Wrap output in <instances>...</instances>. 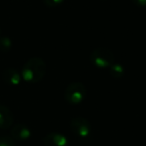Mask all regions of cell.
I'll use <instances>...</instances> for the list:
<instances>
[{
    "mask_svg": "<svg viewBox=\"0 0 146 146\" xmlns=\"http://www.w3.org/2000/svg\"><path fill=\"white\" fill-rule=\"evenodd\" d=\"M46 74V63L40 57H32L26 61L21 70V76L28 83H38Z\"/></svg>",
    "mask_w": 146,
    "mask_h": 146,
    "instance_id": "cell-1",
    "label": "cell"
},
{
    "mask_svg": "<svg viewBox=\"0 0 146 146\" xmlns=\"http://www.w3.org/2000/svg\"><path fill=\"white\" fill-rule=\"evenodd\" d=\"M70 129L80 142L87 144L91 140V124L84 117H74L70 121Z\"/></svg>",
    "mask_w": 146,
    "mask_h": 146,
    "instance_id": "cell-2",
    "label": "cell"
},
{
    "mask_svg": "<svg viewBox=\"0 0 146 146\" xmlns=\"http://www.w3.org/2000/svg\"><path fill=\"white\" fill-rule=\"evenodd\" d=\"M90 62L96 66L97 68L106 69L109 68L114 62H115V57L111 50L104 47H97L94 48L90 53Z\"/></svg>",
    "mask_w": 146,
    "mask_h": 146,
    "instance_id": "cell-3",
    "label": "cell"
},
{
    "mask_svg": "<svg viewBox=\"0 0 146 146\" xmlns=\"http://www.w3.org/2000/svg\"><path fill=\"white\" fill-rule=\"evenodd\" d=\"M86 87L81 82H71L64 91V100L70 105H78L82 103L86 97Z\"/></svg>",
    "mask_w": 146,
    "mask_h": 146,
    "instance_id": "cell-4",
    "label": "cell"
},
{
    "mask_svg": "<svg viewBox=\"0 0 146 146\" xmlns=\"http://www.w3.org/2000/svg\"><path fill=\"white\" fill-rule=\"evenodd\" d=\"M43 146H68V140L63 134L50 132L43 137Z\"/></svg>",
    "mask_w": 146,
    "mask_h": 146,
    "instance_id": "cell-5",
    "label": "cell"
},
{
    "mask_svg": "<svg viewBox=\"0 0 146 146\" xmlns=\"http://www.w3.org/2000/svg\"><path fill=\"white\" fill-rule=\"evenodd\" d=\"M11 137L17 141H26L31 137V130L25 124H15L10 131Z\"/></svg>",
    "mask_w": 146,
    "mask_h": 146,
    "instance_id": "cell-6",
    "label": "cell"
},
{
    "mask_svg": "<svg viewBox=\"0 0 146 146\" xmlns=\"http://www.w3.org/2000/svg\"><path fill=\"white\" fill-rule=\"evenodd\" d=\"M2 79L8 85L17 86L20 84L21 80H22V76H21V72H19L17 69L7 68L3 71Z\"/></svg>",
    "mask_w": 146,
    "mask_h": 146,
    "instance_id": "cell-7",
    "label": "cell"
},
{
    "mask_svg": "<svg viewBox=\"0 0 146 146\" xmlns=\"http://www.w3.org/2000/svg\"><path fill=\"white\" fill-rule=\"evenodd\" d=\"M14 116L7 106L0 104V129H8L13 125Z\"/></svg>",
    "mask_w": 146,
    "mask_h": 146,
    "instance_id": "cell-8",
    "label": "cell"
},
{
    "mask_svg": "<svg viewBox=\"0 0 146 146\" xmlns=\"http://www.w3.org/2000/svg\"><path fill=\"white\" fill-rule=\"evenodd\" d=\"M124 73H125V68L119 62H114L109 67V74L114 79H120L121 77H123Z\"/></svg>",
    "mask_w": 146,
    "mask_h": 146,
    "instance_id": "cell-9",
    "label": "cell"
},
{
    "mask_svg": "<svg viewBox=\"0 0 146 146\" xmlns=\"http://www.w3.org/2000/svg\"><path fill=\"white\" fill-rule=\"evenodd\" d=\"M12 48V40L9 37H0V51L8 52Z\"/></svg>",
    "mask_w": 146,
    "mask_h": 146,
    "instance_id": "cell-10",
    "label": "cell"
},
{
    "mask_svg": "<svg viewBox=\"0 0 146 146\" xmlns=\"http://www.w3.org/2000/svg\"><path fill=\"white\" fill-rule=\"evenodd\" d=\"M0 146H16V144H15V140L11 136H1Z\"/></svg>",
    "mask_w": 146,
    "mask_h": 146,
    "instance_id": "cell-11",
    "label": "cell"
},
{
    "mask_svg": "<svg viewBox=\"0 0 146 146\" xmlns=\"http://www.w3.org/2000/svg\"><path fill=\"white\" fill-rule=\"evenodd\" d=\"M42 1L47 7H57L64 2V0H42Z\"/></svg>",
    "mask_w": 146,
    "mask_h": 146,
    "instance_id": "cell-12",
    "label": "cell"
},
{
    "mask_svg": "<svg viewBox=\"0 0 146 146\" xmlns=\"http://www.w3.org/2000/svg\"><path fill=\"white\" fill-rule=\"evenodd\" d=\"M131 1L138 7H146V0H131Z\"/></svg>",
    "mask_w": 146,
    "mask_h": 146,
    "instance_id": "cell-13",
    "label": "cell"
},
{
    "mask_svg": "<svg viewBox=\"0 0 146 146\" xmlns=\"http://www.w3.org/2000/svg\"><path fill=\"white\" fill-rule=\"evenodd\" d=\"M0 34H1V28H0Z\"/></svg>",
    "mask_w": 146,
    "mask_h": 146,
    "instance_id": "cell-14",
    "label": "cell"
}]
</instances>
